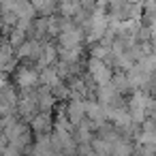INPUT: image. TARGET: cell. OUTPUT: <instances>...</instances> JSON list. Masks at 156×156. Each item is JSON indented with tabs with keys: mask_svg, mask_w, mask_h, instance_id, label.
Returning <instances> with one entry per match:
<instances>
[{
	"mask_svg": "<svg viewBox=\"0 0 156 156\" xmlns=\"http://www.w3.org/2000/svg\"><path fill=\"white\" fill-rule=\"evenodd\" d=\"M90 75H92V79H96V81L103 83V86L111 79V71L107 69V64H105L101 58H92V60H90Z\"/></svg>",
	"mask_w": 156,
	"mask_h": 156,
	"instance_id": "cell-1",
	"label": "cell"
},
{
	"mask_svg": "<svg viewBox=\"0 0 156 156\" xmlns=\"http://www.w3.org/2000/svg\"><path fill=\"white\" fill-rule=\"evenodd\" d=\"M79 41H81V34H79L77 30H73V28H66V30H64V34H62V45H64L66 49L77 47Z\"/></svg>",
	"mask_w": 156,
	"mask_h": 156,
	"instance_id": "cell-2",
	"label": "cell"
},
{
	"mask_svg": "<svg viewBox=\"0 0 156 156\" xmlns=\"http://www.w3.org/2000/svg\"><path fill=\"white\" fill-rule=\"evenodd\" d=\"M83 113H86V105H83V103H79V101L71 103V107H69V115H71L73 122H81Z\"/></svg>",
	"mask_w": 156,
	"mask_h": 156,
	"instance_id": "cell-3",
	"label": "cell"
},
{
	"mask_svg": "<svg viewBox=\"0 0 156 156\" xmlns=\"http://www.w3.org/2000/svg\"><path fill=\"white\" fill-rule=\"evenodd\" d=\"M17 81H20V86L28 88V86L37 83V75H34L32 71H28V69H22V71H20V75H17Z\"/></svg>",
	"mask_w": 156,
	"mask_h": 156,
	"instance_id": "cell-4",
	"label": "cell"
},
{
	"mask_svg": "<svg viewBox=\"0 0 156 156\" xmlns=\"http://www.w3.org/2000/svg\"><path fill=\"white\" fill-rule=\"evenodd\" d=\"M32 7H37L41 13H51L56 7V0H32Z\"/></svg>",
	"mask_w": 156,
	"mask_h": 156,
	"instance_id": "cell-5",
	"label": "cell"
},
{
	"mask_svg": "<svg viewBox=\"0 0 156 156\" xmlns=\"http://www.w3.org/2000/svg\"><path fill=\"white\" fill-rule=\"evenodd\" d=\"M39 51H41V49H39V45L32 41V43H26V45L22 47V51H20V54H22V56H39Z\"/></svg>",
	"mask_w": 156,
	"mask_h": 156,
	"instance_id": "cell-6",
	"label": "cell"
},
{
	"mask_svg": "<svg viewBox=\"0 0 156 156\" xmlns=\"http://www.w3.org/2000/svg\"><path fill=\"white\" fill-rule=\"evenodd\" d=\"M51 103H54V96L49 94V90H43V92H41V107H43V109H49Z\"/></svg>",
	"mask_w": 156,
	"mask_h": 156,
	"instance_id": "cell-7",
	"label": "cell"
},
{
	"mask_svg": "<svg viewBox=\"0 0 156 156\" xmlns=\"http://www.w3.org/2000/svg\"><path fill=\"white\" fill-rule=\"evenodd\" d=\"M32 124H34L37 130H45V128L49 126V118H47V115H39V118H34Z\"/></svg>",
	"mask_w": 156,
	"mask_h": 156,
	"instance_id": "cell-8",
	"label": "cell"
},
{
	"mask_svg": "<svg viewBox=\"0 0 156 156\" xmlns=\"http://www.w3.org/2000/svg\"><path fill=\"white\" fill-rule=\"evenodd\" d=\"M86 109H88V115H92V118H98V115H101V107H98L96 103H88Z\"/></svg>",
	"mask_w": 156,
	"mask_h": 156,
	"instance_id": "cell-9",
	"label": "cell"
},
{
	"mask_svg": "<svg viewBox=\"0 0 156 156\" xmlns=\"http://www.w3.org/2000/svg\"><path fill=\"white\" fill-rule=\"evenodd\" d=\"M54 56H56V54H54V47H45V49H43V64H49V62L54 60Z\"/></svg>",
	"mask_w": 156,
	"mask_h": 156,
	"instance_id": "cell-10",
	"label": "cell"
},
{
	"mask_svg": "<svg viewBox=\"0 0 156 156\" xmlns=\"http://www.w3.org/2000/svg\"><path fill=\"white\" fill-rule=\"evenodd\" d=\"M43 81L58 86V77H56V73H54V71H45V73H43Z\"/></svg>",
	"mask_w": 156,
	"mask_h": 156,
	"instance_id": "cell-11",
	"label": "cell"
},
{
	"mask_svg": "<svg viewBox=\"0 0 156 156\" xmlns=\"http://www.w3.org/2000/svg\"><path fill=\"white\" fill-rule=\"evenodd\" d=\"M62 11L64 13H73L75 11V2L73 0H62Z\"/></svg>",
	"mask_w": 156,
	"mask_h": 156,
	"instance_id": "cell-12",
	"label": "cell"
},
{
	"mask_svg": "<svg viewBox=\"0 0 156 156\" xmlns=\"http://www.w3.org/2000/svg\"><path fill=\"white\" fill-rule=\"evenodd\" d=\"M113 86H118V88H126V86H128V81H126L122 75H115V81H113Z\"/></svg>",
	"mask_w": 156,
	"mask_h": 156,
	"instance_id": "cell-13",
	"label": "cell"
},
{
	"mask_svg": "<svg viewBox=\"0 0 156 156\" xmlns=\"http://www.w3.org/2000/svg\"><path fill=\"white\" fill-rule=\"evenodd\" d=\"M105 56H107V49L105 47H96L94 49V58H105Z\"/></svg>",
	"mask_w": 156,
	"mask_h": 156,
	"instance_id": "cell-14",
	"label": "cell"
},
{
	"mask_svg": "<svg viewBox=\"0 0 156 156\" xmlns=\"http://www.w3.org/2000/svg\"><path fill=\"white\" fill-rule=\"evenodd\" d=\"M56 96H58V98H62V96H66V88H62V86H58V88H56Z\"/></svg>",
	"mask_w": 156,
	"mask_h": 156,
	"instance_id": "cell-15",
	"label": "cell"
},
{
	"mask_svg": "<svg viewBox=\"0 0 156 156\" xmlns=\"http://www.w3.org/2000/svg\"><path fill=\"white\" fill-rule=\"evenodd\" d=\"M22 37H24L22 32H15V37H13V43H15V45H17V43H22Z\"/></svg>",
	"mask_w": 156,
	"mask_h": 156,
	"instance_id": "cell-16",
	"label": "cell"
}]
</instances>
